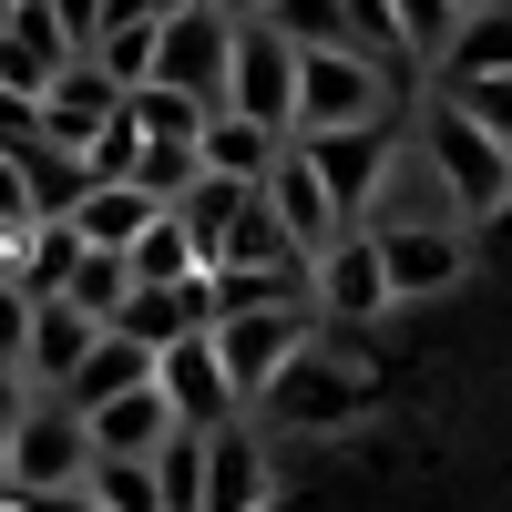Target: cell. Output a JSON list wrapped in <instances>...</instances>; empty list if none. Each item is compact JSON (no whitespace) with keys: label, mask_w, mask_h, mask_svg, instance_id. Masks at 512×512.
<instances>
[{"label":"cell","mask_w":512,"mask_h":512,"mask_svg":"<svg viewBox=\"0 0 512 512\" xmlns=\"http://www.w3.org/2000/svg\"><path fill=\"white\" fill-rule=\"evenodd\" d=\"M369 400H379L369 359L359 349H328V338L308 328V349L246 400V420H267V431H349V420H369Z\"/></svg>","instance_id":"6da1fadb"},{"label":"cell","mask_w":512,"mask_h":512,"mask_svg":"<svg viewBox=\"0 0 512 512\" xmlns=\"http://www.w3.org/2000/svg\"><path fill=\"white\" fill-rule=\"evenodd\" d=\"M400 62H369L349 41H318V52H297V113L287 134H349V123H400Z\"/></svg>","instance_id":"7a4b0ae2"},{"label":"cell","mask_w":512,"mask_h":512,"mask_svg":"<svg viewBox=\"0 0 512 512\" xmlns=\"http://www.w3.org/2000/svg\"><path fill=\"white\" fill-rule=\"evenodd\" d=\"M410 144L431 154V175L451 185V205H461L472 226H482L492 205L512 195V144H502V134H482V123L461 113V103H441V93H431V103L410 113Z\"/></svg>","instance_id":"3957f363"},{"label":"cell","mask_w":512,"mask_h":512,"mask_svg":"<svg viewBox=\"0 0 512 512\" xmlns=\"http://www.w3.org/2000/svg\"><path fill=\"white\" fill-rule=\"evenodd\" d=\"M0 472H11V492H72L82 472H93V431H82V410L62 390H31L21 420H11V441H0Z\"/></svg>","instance_id":"277c9868"},{"label":"cell","mask_w":512,"mask_h":512,"mask_svg":"<svg viewBox=\"0 0 512 512\" xmlns=\"http://www.w3.org/2000/svg\"><path fill=\"white\" fill-rule=\"evenodd\" d=\"M226 52H236V21L216 11V0H185V11L154 21V72H144V82L195 93L205 113H216V103H226Z\"/></svg>","instance_id":"5b68a950"},{"label":"cell","mask_w":512,"mask_h":512,"mask_svg":"<svg viewBox=\"0 0 512 512\" xmlns=\"http://www.w3.org/2000/svg\"><path fill=\"white\" fill-rule=\"evenodd\" d=\"M379 246V277H390V308H410V297H451L461 277H472V226H369Z\"/></svg>","instance_id":"8992f818"},{"label":"cell","mask_w":512,"mask_h":512,"mask_svg":"<svg viewBox=\"0 0 512 512\" xmlns=\"http://www.w3.org/2000/svg\"><path fill=\"white\" fill-rule=\"evenodd\" d=\"M308 328H318V308H226L205 338H216V359H226V379H236V400H256L297 349H308Z\"/></svg>","instance_id":"52a82bcc"},{"label":"cell","mask_w":512,"mask_h":512,"mask_svg":"<svg viewBox=\"0 0 512 512\" xmlns=\"http://www.w3.org/2000/svg\"><path fill=\"white\" fill-rule=\"evenodd\" d=\"M226 113H256L287 134L297 113V41L277 21H236V52H226Z\"/></svg>","instance_id":"ba28073f"},{"label":"cell","mask_w":512,"mask_h":512,"mask_svg":"<svg viewBox=\"0 0 512 512\" xmlns=\"http://www.w3.org/2000/svg\"><path fill=\"white\" fill-rule=\"evenodd\" d=\"M308 308H318L328 328H359V318H379V308H390V277H379L369 226H338V236L308 256Z\"/></svg>","instance_id":"9c48e42d"},{"label":"cell","mask_w":512,"mask_h":512,"mask_svg":"<svg viewBox=\"0 0 512 512\" xmlns=\"http://www.w3.org/2000/svg\"><path fill=\"white\" fill-rule=\"evenodd\" d=\"M113 103H123V82L93 62V52H72L52 82H41V93H31V113H41V144H62V154H82V144H93L103 134V123H113Z\"/></svg>","instance_id":"30bf717a"},{"label":"cell","mask_w":512,"mask_h":512,"mask_svg":"<svg viewBox=\"0 0 512 512\" xmlns=\"http://www.w3.org/2000/svg\"><path fill=\"white\" fill-rule=\"evenodd\" d=\"M287 144L308 154V175L328 185V205L359 226V205H369V185H379V164H390L400 123H349V134H287Z\"/></svg>","instance_id":"8fae6325"},{"label":"cell","mask_w":512,"mask_h":512,"mask_svg":"<svg viewBox=\"0 0 512 512\" xmlns=\"http://www.w3.org/2000/svg\"><path fill=\"white\" fill-rule=\"evenodd\" d=\"M154 390H164V410H175L185 431H216V420L246 410L236 379H226V359H216V338H175V349H154Z\"/></svg>","instance_id":"7c38bea8"},{"label":"cell","mask_w":512,"mask_h":512,"mask_svg":"<svg viewBox=\"0 0 512 512\" xmlns=\"http://www.w3.org/2000/svg\"><path fill=\"white\" fill-rule=\"evenodd\" d=\"M359 226H472V216H461L451 185L431 175V154L400 134L390 164H379V185H369V205H359Z\"/></svg>","instance_id":"4fadbf2b"},{"label":"cell","mask_w":512,"mask_h":512,"mask_svg":"<svg viewBox=\"0 0 512 512\" xmlns=\"http://www.w3.org/2000/svg\"><path fill=\"white\" fill-rule=\"evenodd\" d=\"M113 328L134 338V349H175V338H205V328H216V287H205V267H195V277H154V287H123Z\"/></svg>","instance_id":"5bb4252c"},{"label":"cell","mask_w":512,"mask_h":512,"mask_svg":"<svg viewBox=\"0 0 512 512\" xmlns=\"http://www.w3.org/2000/svg\"><path fill=\"white\" fill-rule=\"evenodd\" d=\"M195 512H267V431H246V410L205 431V502Z\"/></svg>","instance_id":"9a60e30c"},{"label":"cell","mask_w":512,"mask_h":512,"mask_svg":"<svg viewBox=\"0 0 512 512\" xmlns=\"http://www.w3.org/2000/svg\"><path fill=\"white\" fill-rule=\"evenodd\" d=\"M256 195H267V216H277V236H287L297 256H318V246H328L338 226H349V216L328 205V185L308 175V154H297V144H287V154L267 164V185H256Z\"/></svg>","instance_id":"2e32d148"},{"label":"cell","mask_w":512,"mask_h":512,"mask_svg":"<svg viewBox=\"0 0 512 512\" xmlns=\"http://www.w3.org/2000/svg\"><path fill=\"white\" fill-rule=\"evenodd\" d=\"M103 338V318H82L72 297H31V328H21V379L31 390H62L82 369V349Z\"/></svg>","instance_id":"e0dca14e"},{"label":"cell","mask_w":512,"mask_h":512,"mask_svg":"<svg viewBox=\"0 0 512 512\" xmlns=\"http://www.w3.org/2000/svg\"><path fill=\"white\" fill-rule=\"evenodd\" d=\"M82 431H93V461H154V441L175 431V410H164V390L144 379V390H113L82 410Z\"/></svg>","instance_id":"ac0fdd59"},{"label":"cell","mask_w":512,"mask_h":512,"mask_svg":"<svg viewBox=\"0 0 512 512\" xmlns=\"http://www.w3.org/2000/svg\"><path fill=\"white\" fill-rule=\"evenodd\" d=\"M62 62H72V31L41 11V0H11V11H0V82H11V93H41Z\"/></svg>","instance_id":"d6986e66"},{"label":"cell","mask_w":512,"mask_h":512,"mask_svg":"<svg viewBox=\"0 0 512 512\" xmlns=\"http://www.w3.org/2000/svg\"><path fill=\"white\" fill-rule=\"evenodd\" d=\"M287 154V134L277 123H256V113H205V134H195V164L205 175H226V185H267V164Z\"/></svg>","instance_id":"ffe728a7"},{"label":"cell","mask_w":512,"mask_h":512,"mask_svg":"<svg viewBox=\"0 0 512 512\" xmlns=\"http://www.w3.org/2000/svg\"><path fill=\"white\" fill-rule=\"evenodd\" d=\"M144 379H154V349H134L123 328H103L93 349H82V369L62 379V400H72V410H93V400H113V390H144Z\"/></svg>","instance_id":"44dd1931"},{"label":"cell","mask_w":512,"mask_h":512,"mask_svg":"<svg viewBox=\"0 0 512 512\" xmlns=\"http://www.w3.org/2000/svg\"><path fill=\"white\" fill-rule=\"evenodd\" d=\"M82 52H93L123 93H134V82L154 72V11H144V0H103V21H93V41H82Z\"/></svg>","instance_id":"7402d4cb"},{"label":"cell","mask_w":512,"mask_h":512,"mask_svg":"<svg viewBox=\"0 0 512 512\" xmlns=\"http://www.w3.org/2000/svg\"><path fill=\"white\" fill-rule=\"evenodd\" d=\"M144 216H154V195H144V185H113V175H93V185H82V205H72V236L123 256V246L144 236Z\"/></svg>","instance_id":"603a6c76"},{"label":"cell","mask_w":512,"mask_h":512,"mask_svg":"<svg viewBox=\"0 0 512 512\" xmlns=\"http://www.w3.org/2000/svg\"><path fill=\"white\" fill-rule=\"evenodd\" d=\"M72 256H82L72 216H41L31 236H11V246H0V267L21 277V297H62V277H72Z\"/></svg>","instance_id":"cb8c5ba5"},{"label":"cell","mask_w":512,"mask_h":512,"mask_svg":"<svg viewBox=\"0 0 512 512\" xmlns=\"http://www.w3.org/2000/svg\"><path fill=\"white\" fill-rule=\"evenodd\" d=\"M441 82H461V72H512V0H482V11H461V31L441 41V62H431Z\"/></svg>","instance_id":"d4e9b609"},{"label":"cell","mask_w":512,"mask_h":512,"mask_svg":"<svg viewBox=\"0 0 512 512\" xmlns=\"http://www.w3.org/2000/svg\"><path fill=\"white\" fill-rule=\"evenodd\" d=\"M256 185H226V175H195L185 195H175V226H185V246H195V267L226 246V226H236V205H246Z\"/></svg>","instance_id":"484cf974"},{"label":"cell","mask_w":512,"mask_h":512,"mask_svg":"<svg viewBox=\"0 0 512 512\" xmlns=\"http://www.w3.org/2000/svg\"><path fill=\"white\" fill-rule=\"evenodd\" d=\"M205 267H308L287 236H277V216H267V195H246L236 205V226H226V246L205 256Z\"/></svg>","instance_id":"4316f807"},{"label":"cell","mask_w":512,"mask_h":512,"mask_svg":"<svg viewBox=\"0 0 512 512\" xmlns=\"http://www.w3.org/2000/svg\"><path fill=\"white\" fill-rule=\"evenodd\" d=\"M154 492H164V512H195L205 502V431L175 420V431L154 441Z\"/></svg>","instance_id":"83f0119b"},{"label":"cell","mask_w":512,"mask_h":512,"mask_svg":"<svg viewBox=\"0 0 512 512\" xmlns=\"http://www.w3.org/2000/svg\"><path fill=\"white\" fill-rule=\"evenodd\" d=\"M123 287H134V267H123L113 246H82V256H72V277H62V297H72L82 318H103V328H113V308H123Z\"/></svg>","instance_id":"f1b7e54d"},{"label":"cell","mask_w":512,"mask_h":512,"mask_svg":"<svg viewBox=\"0 0 512 512\" xmlns=\"http://www.w3.org/2000/svg\"><path fill=\"white\" fill-rule=\"evenodd\" d=\"M123 267H134V287H154V277H195V246H185V226H175V205H154V216H144V236L123 246Z\"/></svg>","instance_id":"f546056e"},{"label":"cell","mask_w":512,"mask_h":512,"mask_svg":"<svg viewBox=\"0 0 512 512\" xmlns=\"http://www.w3.org/2000/svg\"><path fill=\"white\" fill-rule=\"evenodd\" d=\"M21 185H31V216H72L93 175H82V154H62V144H31V154H21Z\"/></svg>","instance_id":"4dcf8cb0"},{"label":"cell","mask_w":512,"mask_h":512,"mask_svg":"<svg viewBox=\"0 0 512 512\" xmlns=\"http://www.w3.org/2000/svg\"><path fill=\"white\" fill-rule=\"evenodd\" d=\"M195 175H205V164H195V144H175V134H144V144H134V164H123V185H144L154 205H175Z\"/></svg>","instance_id":"1f68e13d"},{"label":"cell","mask_w":512,"mask_h":512,"mask_svg":"<svg viewBox=\"0 0 512 512\" xmlns=\"http://www.w3.org/2000/svg\"><path fill=\"white\" fill-rule=\"evenodd\" d=\"M390 31H400V52L431 72V62H441V41L461 31V0H390Z\"/></svg>","instance_id":"d6a6232c"},{"label":"cell","mask_w":512,"mask_h":512,"mask_svg":"<svg viewBox=\"0 0 512 512\" xmlns=\"http://www.w3.org/2000/svg\"><path fill=\"white\" fill-rule=\"evenodd\" d=\"M82 492H93L103 512H164V492H154V461H93V472H82Z\"/></svg>","instance_id":"836d02e7"},{"label":"cell","mask_w":512,"mask_h":512,"mask_svg":"<svg viewBox=\"0 0 512 512\" xmlns=\"http://www.w3.org/2000/svg\"><path fill=\"white\" fill-rule=\"evenodd\" d=\"M441 103H461L482 134H502V144H512V72H461V82H441Z\"/></svg>","instance_id":"e575fe53"},{"label":"cell","mask_w":512,"mask_h":512,"mask_svg":"<svg viewBox=\"0 0 512 512\" xmlns=\"http://www.w3.org/2000/svg\"><path fill=\"white\" fill-rule=\"evenodd\" d=\"M256 21H277L297 52H318V41H338V0H267Z\"/></svg>","instance_id":"d590c367"},{"label":"cell","mask_w":512,"mask_h":512,"mask_svg":"<svg viewBox=\"0 0 512 512\" xmlns=\"http://www.w3.org/2000/svg\"><path fill=\"white\" fill-rule=\"evenodd\" d=\"M41 216H31V185H21V154H0V246L11 236H31Z\"/></svg>","instance_id":"8d00e7d4"},{"label":"cell","mask_w":512,"mask_h":512,"mask_svg":"<svg viewBox=\"0 0 512 512\" xmlns=\"http://www.w3.org/2000/svg\"><path fill=\"white\" fill-rule=\"evenodd\" d=\"M31 144H41V113H31V93L0 82V154H31Z\"/></svg>","instance_id":"74e56055"},{"label":"cell","mask_w":512,"mask_h":512,"mask_svg":"<svg viewBox=\"0 0 512 512\" xmlns=\"http://www.w3.org/2000/svg\"><path fill=\"white\" fill-rule=\"evenodd\" d=\"M21 328H31V297H21V277L0 267V359L21 369Z\"/></svg>","instance_id":"f35d334b"},{"label":"cell","mask_w":512,"mask_h":512,"mask_svg":"<svg viewBox=\"0 0 512 512\" xmlns=\"http://www.w3.org/2000/svg\"><path fill=\"white\" fill-rule=\"evenodd\" d=\"M41 11H52V21L72 31V52H82V41H93V21H103V0H41Z\"/></svg>","instance_id":"ab89813d"},{"label":"cell","mask_w":512,"mask_h":512,"mask_svg":"<svg viewBox=\"0 0 512 512\" xmlns=\"http://www.w3.org/2000/svg\"><path fill=\"white\" fill-rule=\"evenodd\" d=\"M472 246H492V256H512V195H502V205H492V216L472 226Z\"/></svg>","instance_id":"60d3db41"},{"label":"cell","mask_w":512,"mask_h":512,"mask_svg":"<svg viewBox=\"0 0 512 512\" xmlns=\"http://www.w3.org/2000/svg\"><path fill=\"white\" fill-rule=\"evenodd\" d=\"M21 400H31V379H21L11 359H0V431H11V420H21Z\"/></svg>","instance_id":"b9f144b4"},{"label":"cell","mask_w":512,"mask_h":512,"mask_svg":"<svg viewBox=\"0 0 512 512\" xmlns=\"http://www.w3.org/2000/svg\"><path fill=\"white\" fill-rule=\"evenodd\" d=\"M216 11H226V21H256V11H267V0H216Z\"/></svg>","instance_id":"7bdbcfd3"},{"label":"cell","mask_w":512,"mask_h":512,"mask_svg":"<svg viewBox=\"0 0 512 512\" xmlns=\"http://www.w3.org/2000/svg\"><path fill=\"white\" fill-rule=\"evenodd\" d=\"M144 11H154V21H164V11H185V0H144Z\"/></svg>","instance_id":"ee69618b"},{"label":"cell","mask_w":512,"mask_h":512,"mask_svg":"<svg viewBox=\"0 0 512 512\" xmlns=\"http://www.w3.org/2000/svg\"><path fill=\"white\" fill-rule=\"evenodd\" d=\"M0 512H21V492H0Z\"/></svg>","instance_id":"f6af8a7d"},{"label":"cell","mask_w":512,"mask_h":512,"mask_svg":"<svg viewBox=\"0 0 512 512\" xmlns=\"http://www.w3.org/2000/svg\"><path fill=\"white\" fill-rule=\"evenodd\" d=\"M0 441H11V431H0ZM0 492H11V472H0Z\"/></svg>","instance_id":"bcb514c9"},{"label":"cell","mask_w":512,"mask_h":512,"mask_svg":"<svg viewBox=\"0 0 512 512\" xmlns=\"http://www.w3.org/2000/svg\"><path fill=\"white\" fill-rule=\"evenodd\" d=\"M461 11H482V0H461Z\"/></svg>","instance_id":"7dc6e473"}]
</instances>
